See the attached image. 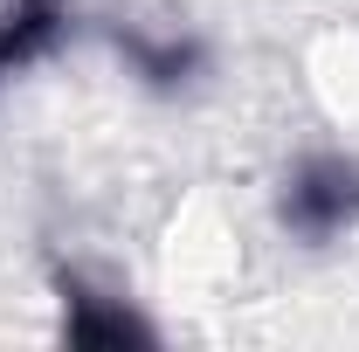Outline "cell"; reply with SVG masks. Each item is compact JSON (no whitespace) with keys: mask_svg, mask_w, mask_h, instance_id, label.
<instances>
[{"mask_svg":"<svg viewBox=\"0 0 359 352\" xmlns=\"http://www.w3.org/2000/svg\"><path fill=\"white\" fill-rule=\"evenodd\" d=\"M353 208V173L346 166H318L304 187H297V215L304 221H339Z\"/></svg>","mask_w":359,"mask_h":352,"instance_id":"cell-1","label":"cell"}]
</instances>
